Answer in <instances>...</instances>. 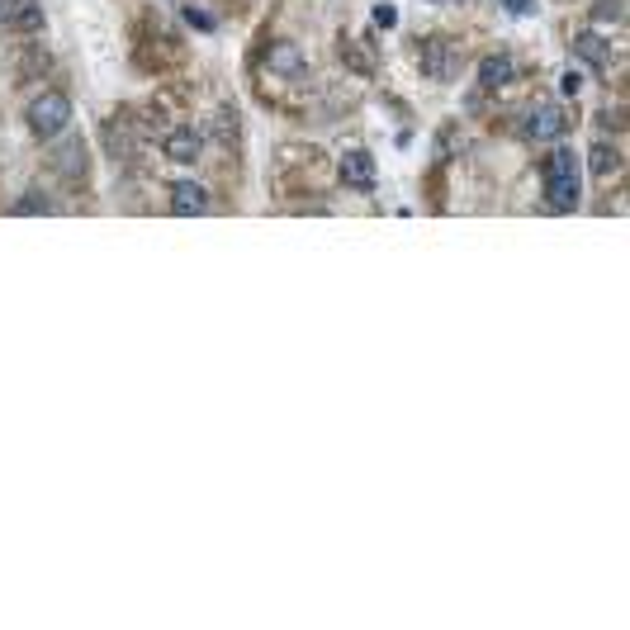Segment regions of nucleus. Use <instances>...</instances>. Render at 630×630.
Instances as JSON below:
<instances>
[{"mask_svg": "<svg viewBox=\"0 0 630 630\" xmlns=\"http://www.w3.org/2000/svg\"><path fill=\"white\" fill-rule=\"evenodd\" d=\"M517 81V57H507V53H493L479 62V86L484 90H503Z\"/></svg>", "mask_w": 630, "mask_h": 630, "instance_id": "nucleus-6", "label": "nucleus"}, {"mask_svg": "<svg viewBox=\"0 0 630 630\" xmlns=\"http://www.w3.org/2000/svg\"><path fill=\"white\" fill-rule=\"evenodd\" d=\"M266 62H270V72L275 76H299L304 72V53L294 48V43H275L266 53Z\"/></svg>", "mask_w": 630, "mask_h": 630, "instance_id": "nucleus-9", "label": "nucleus"}, {"mask_svg": "<svg viewBox=\"0 0 630 630\" xmlns=\"http://www.w3.org/2000/svg\"><path fill=\"white\" fill-rule=\"evenodd\" d=\"M5 5H10V0H0V19H5Z\"/></svg>", "mask_w": 630, "mask_h": 630, "instance_id": "nucleus-15", "label": "nucleus"}, {"mask_svg": "<svg viewBox=\"0 0 630 630\" xmlns=\"http://www.w3.org/2000/svg\"><path fill=\"white\" fill-rule=\"evenodd\" d=\"M574 57L583 62V67L602 72V67L612 62V48H607V38H602V34H578L574 38Z\"/></svg>", "mask_w": 630, "mask_h": 630, "instance_id": "nucleus-7", "label": "nucleus"}, {"mask_svg": "<svg viewBox=\"0 0 630 630\" xmlns=\"http://www.w3.org/2000/svg\"><path fill=\"white\" fill-rule=\"evenodd\" d=\"M67 124H72V100L62 90H43L29 105V128H34L38 138H57Z\"/></svg>", "mask_w": 630, "mask_h": 630, "instance_id": "nucleus-2", "label": "nucleus"}, {"mask_svg": "<svg viewBox=\"0 0 630 630\" xmlns=\"http://www.w3.org/2000/svg\"><path fill=\"white\" fill-rule=\"evenodd\" d=\"M337 176H342V185H351V190H370V185H375V157L356 147V152H346L342 157Z\"/></svg>", "mask_w": 630, "mask_h": 630, "instance_id": "nucleus-5", "label": "nucleus"}, {"mask_svg": "<svg viewBox=\"0 0 630 630\" xmlns=\"http://www.w3.org/2000/svg\"><path fill=\"white\" fill-rule=\"evenodd\" d=\"M522 128H526L531 143H555V138L569 133V119H564V109H559L555 100H540V105H531V114H526Z\"/></svg>", "mask_w": 630, "mask_h": 630, "instance_id": "nucleus-3", "label": "nucleus"}, {"mask_svg": "<svg viewBox=\"0 0 630 630\" xmlns=\"http://www.w3.org/2000/svg\"><path fill=\"white\" fill-rule=\"evenodd\" d=\"M15 209H19V214H24V209H34V214H48L53 204H48V199H43V195H24V199H19V204H15Z\"/></svg>", "mask_w": 630, "mask_h": 630, "instance_id": "nucleus-12", "label": "nucleus"}, {"mask_svg": "<svg viewBox=\"0 0 630 630\" xmlns=\"http://www.w3.org/2000/svg\"><path fill=\"white\" fill-rule=\"evenodd\" d=\"M199 152H204V138H199L195 128H176V133H171V138H166V157H171V162H199Z\"/></svg>", "mask_w": 630, "mask_h": 630, "instance_id": "nucleus-8", "label": "nucleus"}, {"mask_svg": "<svg viewBox=\"0 0 630 630\" xmlns=\"http://www.w3.org/2000/svg\"><path fill=\"white\" fill-rule=\"evenodd\" d=\"M185 19H190V24H195V29H214V19L204 15V10H185Z\"/></svg>", "mask_w": 630, "mask_h": 630, "instance_id": "nucleus-14", "label": "nucleus"}, {"mask_svg": "<svg viewBox=\"0 0 630 630\" xmlns=\"http://www.w3.org/2000/svg\"><path fill=\"white\" fill-rule=\"evenodd\" d=\"M545 199L555 214H574L583 199V176H578V157L569 147H555V157L545 166Z\"/></svg>", "mask_w": 630, "mask_h": 630, "instance_id": "nucleus-1", "label": "nucleus"}, {"mask_svg": "<svg viewBox=\"0 0 630 630\" xmlns=\"http://www.w3.org/2000/svg\"><path fill=\"white\" fill-rule=\"evenodd\" d=\"M450 48H436V43H427V76H450Z\"/></svg>", "mask_w": 630, "mask_h": 630, "instance_id": "nucleus-10", "label": "nucleus"}, {"mask_svg": "<svg viewBox=\"0 0 630 630\" xmlns=\"http://www.w3.org/2000/svg\"><path fill=\"white\" fill-rule=\"evenodd\" d=\"M593 171H616V152H612V147H593Z\"/></svg>", "mask_w": 630, "mask_h": 630, "instance_id": "nucleus-11", "label": "nucleus"}, {"mask_svg": "<svg viewBox=\"0 0 630 630\" xmlns=\"http://www.w3.org/2000/svg\"><path fill=\"white\" fill-rule=\"evenodd\" d=\"M209 190L199 185V180H176L171 185V209H176L180 218H199V214H209Z\"/></svg>", "mask_w": 630, "mask_h": 630, "instance_id": "nucleus-4", "label": "nucleus"}, {"mask_svg": "<svg viewBox=\"0 0 630 630\" xmlns=\"http://www.w3.org/2000/svg\"><path fill=\"white\" fill-rule=\"evenodd\" d=\"M512 15H536V0H503Z\"/></svg>", "mask_w": 630, "mask_h": 630, "instance_id": "nucleus-13", "label": "nucleus"}]
</instances>
